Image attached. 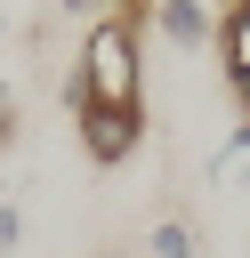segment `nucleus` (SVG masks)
I'll return each mask as SVG.
<instances>
[{
    "instance_id": "obj_1",
    "label": "nucleus",
    "mask_w": 250,
    "mask_h": 258,
    "mask_svg": "<svg viewBox=\"0 0 250 258\" xmlns=\"http://www.w3.org/2000/svg\"><path fill=\"white\" fill-rule=\"evenodd\" d=\"M105 105V113H145V64H137V24L129 16H97L81 32V56L65 73V113Z\"/></svg>"
},
{
    "instance_id": "obj_2",
    "label": "nucleus",
    "mask_w": 250,
    "mask_h": 258,
    "mask_svg": "<svg viewBox=\"0 0 250 258\" xmlns=\"http://www.w3.org/2000/svg\"><path fill=\"white\" fill-rule=\"evenodd\" d=\"M73 129H81V153H89L97 169H121V161L145 145V113H105V105H81V113H73Z\"/></svg>"
},
{
    "instance_id": "obj_3",
    "label": "nucleus",
    "mask_w": 250,
    "mask_h": 258,
    "mask_svg": "<svg viewBox=\"0 0 250 258\" xmlns=\"http://www.w3.org/2000/svg\"><path fill=\"white\" fill-rule=\"evenodd\" d=\"M177 56H202L210 40H218V16H210V0H153V16H145Z\"/></svg>"
},
{
    "instance_id": "obj_4",
    "label": "nucleus",
    "mask_w": 250,
    "mask_h": 258,
    "mask_svg": "<svg viewBox=\"0 0 250 258\" xmlns=\"http://www.w3.org/2000/svg\"><path fill=\"white\" fill-rule=\"evenodd\" d=\"M218 56H226V81L250 73V0H226V16H218Z\"/></svg>"
},
{
    "instance_id": "obj_5",
    "label": "nucleus",
    "mask_w": 250,
    "mask_h": 258,
    "mask_svg": "<svg viewBox=\"0 0 250 258\" xmlns=\"http://www.w3.org/2000/svg\"><path fill=\"white\" fill-rule=\"evenodd\" d=\"M210 185H250V121H234L210 153Z\"/></svg>"
},
{
    "instance_id": "obj_6",
    "label": "nucleus",
    "mask_w": 250,
    "mask_h": 258,
    "mask_svg": "<svg viewBox=\"0 0 250 258\" xmlns=\"http://www.w3.org/2000/svg\"><path fill=\"white\" fill-rule=\"evenodd\" d=\"M145 258H202V250H194V226H185V218H161V226L145 234Z\"/></svg>"
},
{
    "instance_id": "obj_7",
    "label": "nucleus",
    "mask_w": 250,
    "mask_h": 258,
    "mask_svg": "<svg viewBox=\"0 0 250 258\" xmlns=\"http://www.w3.org/2000/svg\"><path fill=\"white\" fill-rule=\"evenodd\" d=\"M16 242H24V210L0 202V258H16Z\"/></svg>"
},
{
    "instance_id": "obj_8",
    "label": "nucleus",
    "mask_w": 250,
    "mask_h": 258,
    "mask_svg": "<svg viewBox=\"0 0 250 258\" xmlns=\"http://www.w3.org/2000/svg\"><path fill=\"white\" fill-rule=\"evenodd\" d=\"M8 137H16V89L0 81V145H8Z\"/></svg>"
},
{
    "instance_id": "obj_9",
    "label": "nucleus",
    "mask_w": 250,
    "mask_h": 258,
    "mask_svg": "<svg viewBox=\"0 0 250 258\" xmlns=\"http://www.w3.org/2000/svg\"><path fill=\"white\" fill-rule=\"evenodd\" d=\"M56 8H65V16H89V24H97V16H113V0H56Z\"/></svg>"
},
{
    "instance_id": "obj_10",
    "label": "nucleus",
    "mask_w": 250,
    "mask_h": 258,
    "mask_svg": "<svg viewBox=\"0 0 250 258\" xmlns=\"http://www.w3.org/2000/svg\"><path fill=\"white\" fill-rule=\"evenodd\" d=\"M234 105H242V121H250V73H242V81H234Z\"/></svg>"
},
{
    "instance_id": "obj_11",
    "label": "nucleus",
    "mask_w": 250,
    "mask_h": 258,
    "mask_svg": "<svg viewBox=\"0 0 250 258\" xmlns=\"http://www.w3.org/2000/svg\"><path fill=\"white\" fill-rule=\"evenodd\" d=\"M0 32H8V16H0Z\"/></svg>"
},
{
    "instance_id": "obj_12",
    "label": "nucleus",
    "mask_w": 250,
    "mask_h": 258,
    "mask_svg": "<svg viewBox=\"0 0 250 258\" xmlns=\"http://www.w3.org/2000/svg\"><path fill=\"white\" fill-rule=\"evenodd\" d=\"M0 153H8V145H0Z\"/></svg>"
}]
</instances>
